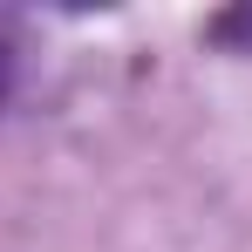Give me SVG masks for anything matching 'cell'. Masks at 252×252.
I'll use <instances>...</instances> for the list:
<instances>
[{"label":"cell","mask_w":252,"mask_h":252,"mask_svg":"<svg viewBox=\"0 0 252 252\" xmlns=\"http://www.w3.org/2000/svg\"><path fill=\"white\" fill-rule=\"evenodd\" d=\"M7 75H14V55H7V41H0V95H7Z\"/></svg>","instance_id":"7a4b0ae2"},{"label":"cell","mask_w":252,"mask_h":252,"mask_svg":"<svg viewBox=\"0 0 252 252\" xmlns=\"http://www.w3.org/2000/svg\"><path fill=\"white\" fill-rule=\"evenodd\" d=\"M211 34H225V41H232V34H252V7H239V14H218V21H211Z\"/></svg>","instance_id":"6da1fadb"}]
</instances>
